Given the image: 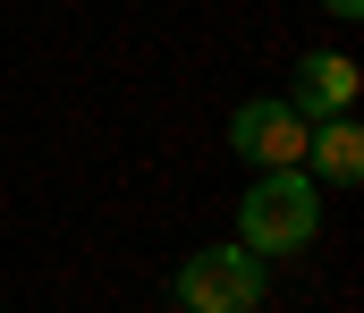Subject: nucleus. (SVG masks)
Masks as SVG:
<instances>
[{"label":"nucleus","instance_id":"nucleus-1","mask_svg":"<svg viewBox=\"0 0 364 313\" xmlns=\"http://www.w3.org/2000/svg\"><path fill=\"white\" fill-rule=\"evenodd\" d=\"M322 237V204H314V178L305 170H263L237 204V246L255 263H288Z\"/></svg>","mask_w":364,"mask_h":313},{"label":"nucleus","instance_id":"nucleus-2","mask_svg":"<svg viewBox=\"0 0 364 313\" xmlns=\"http://www.w3.org/2000/svg\"><path fill=\"white\" fill-rule=\"evenodd\" d=\"M272 297V271L229 237V246H203V254H186L178 280H170V305L178 313H255Z\"/></svg>","mask_w":364,"mask_h":313},{"label":"nucleus","instance_id":"nucleus-3","mask_svg":"<svg viewBox=\"0 0 364 313\" xmlns=\"http://www.w3.org/2000/svg\"><path fill=\"white\" fill-rule=\"evenodd\" d=\"M229 144L255 170H305V119L279 102V94H255V102L229 110Z\"/></svg>","mask_w":364,"mask_h":313},{"label":"nucleus","instance_id":"nucleus-4","mask_svg":"<svg viewBox=\"0 0 364 313\" xmlns=\"http://www.w3.org/2000/svg\"><path fill=\"white\" fill-rule=\"evenodd\" d=\"M356 94H364V68L348 60V51H305V60H296V85H288L279 102H288L305 127H314V119H339V110H356Z\"/></svg>","mask_w":364,"mask_h":313},{"label":"nucleus","instance_id":"nucleus-5","mask_svg":"<svg viewBox=\"0 0 364 313\" xmlns=\"http://www.w3.org/2000/svg\"><path fill=\"white\" fill-rule=\"evenodd\" d=\"M305 178H314V187H356L364 178V127L348 110L305 127Z\"/></svg>","mask_w":364,"mask_h":313},{"label":"nucleus","instance_id":"nucleus-6","mask_svg":"<svg viewBox=\"0 0 364 313\" xmlns=\"http://www.w3.org/2000/svg\"><path fill=\"white\" fill-rule=\"evenodd\" d=\"M322 9H331V17H364V0H322Z\"/></svg>","mask_w":364,"mask_h":313}]
</instances>
